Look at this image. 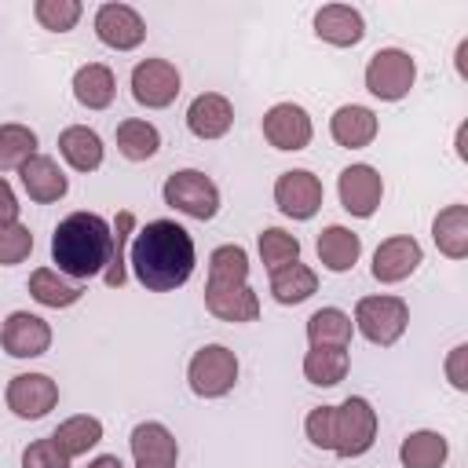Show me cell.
<instances>
[{"label": "cell", "instance_id": "16", "mask_svg": "<svg viewBox=\"0 0 468 468\" xmlns=\"http://www.w3.org/2000/svg\"><path fill=\"white\" fill-rule=\"evenodd\" d=\"M230 124H234V106L219 91H201L186 106V128L197 139H223L230 132Z\"/></svg>", "mask_w": 468, "mask_h": 468}, {"label": "cell", "instance_id": "29", "mask_svg": "<svg viewBox=\"0 0 468 468\" xmlns=\"http://www.w3.org/2000/svg\"><path fill=\"white\" fill-rule=\"evenodd\" d=\"M29 296L37 300V303H44V307H73L80 296H84V289L77 285V282H66L58 271H51V267H37L33 274H29Z\"/></svg>", "mask_w": 468, "mask_h": 468}, {"label": "cell", "instance_id": "27", "mask_svg": "<svg viewBox=\"0 0 468 468\" xmlns=\"http://www.w3.org/2000/svg\"><path fill=\"white\" fill-rule=\"evenodd\" d=\"M314 292H318V274L300 260L271 274V296L278 303H285V307H296V303L311 300Z\"/></svg>", "mask_w": 468, "mask_h": 468}, {"label": "cell", "instance_id": "21", "mask_svg": "<svg viewBox=\"0 0 468 468\" xmlns=\"http://www.w3.org/2000/svg\"><path fill=\"white\" fill-rule=\"evenodd\" d=\"M132 457L135 464H176L179 461V446H176V435L157 424V420H143L132 428Z\"/></svg>", "mask_w": 468, "mask_h": 468}, {"label": "cell", "instance_id": "22", "mask_svg": "<svg viewBox=\"0 0 468 468\" xmlns=\"http://www.w3.org/2000/svg\"><path fill=\"white\" fill-rule=\"evenodd\" d=\"M377 113L369 110V106H358V102H351V106H340L333 117H329V132H333V139L340 143V146H347V150H362V146H369L373 139H377Z\"/></svg>", "mask_w": 468, "mask_h": 468}, {"label": "cell", "instance_id": "40", "mask_svg": "<svg viewBox=\"0 0 468 468\" xmlns=\"http://www.w3.org/2000/svg\"><path fill=\"white\" fill-rule=\"evenodd\" d=\"M333 406H314L311 413H307V420H303V431H307V439H311V446H318V450H333Z\"/></svg>", "mask_w": 468, "mask_h": 468}, {"label": "cell", "instance_id": "3", "mask_svg": "<svg viewBox=\"0 0 468 468\" xmlns=\"http://www.w3.org/2000/svg\"><path fill=\"white\" fill-rule=\"evenodd\" d=\"M333 453L336 457H362L377 442V410L362 395H347L333 406Z\"/></svg>", "mask_w": 468, "mask_h": 468}, {"label": "cell", "instance_id": "20", "mask_svg": "<svg viewBox=\"0 0 468 468\" xmlns=\"http://www.w3.org/2000/svg\"><path fill=\"white\" fill-rule=\"evenodd\" d=\"M314 249H318V263H322L325 271L344 274V271H351V267L358 263V256H362V238H358L355 230L340 227V223H329V227L318 234Z\"/></svg>", "mask_w": 468, "mask_h": 468}, {"label": "cell", "instance_id": "1", "mask_svg": "<svg viewBox=\"0 0 468 468\" xmlns=\"http://www.w3.org/2000/svg\"><path fill=\"white\" fill-rule=\"evenodd\" d=\"M132 274L150 292H172L194 274V238L176 219H154L132 238Z\"/></svg>", "mask_w": 468, "mask_h": 468}, {"label": "cell", "instance_id": "5", "mask_svg": "<svg viewBox=\"0 0 468 468\" xmlns=\"http://www.w3.org/2000/svg\"><path fill=\"white\" fill-rule=\"evenodd\" d=\"M410 325V307L399 296H362L355 303V329L380 347H391Z\"/></svg>", "mask_w": 468, "mask_h": 468}, {"label": "cell", "instance_id": "19", "mask_svg": "<svg viewBox=\"0 0 468 468\" xmlns=\"http://www.w3.org/2000/svg\"><path fill=\"white\" fill-rule=\"evenodd\" d=\"M205 307L223 322H256L260 296L249 285H205Z\"/></svg>", "mask_w": 468, "mask_h": 468}, {"label": "cell", "instance_id": "15", "mask_svg": "<svg viewBox=\"0 0 468 468\" xmlns=\"http://www.w3.org/2000/svg\"><path fill=\"white\" fill-rule=\"evenodd\" d=\"M420 260H424V252H420L417 238H410V234L384 238L373 252V278L384 282V285H395V282L410 278L420 267Z\"/></svg>", "mask_w": 468, "mask_h": 468}, {"label": "cell", "instance_id": "45", "mask_svg": "<svg viewBox=\"0 0 468 468\" xmlns=\"http://www.w3.org/2000/svg\"><path fill=\"white\" fill-rule=\"evenodd\" d=\"M464 135H468V128L461 124V128H457V157H461V161H468V146H464Z\"/></svg>", "mask_w": 468, "mask_h": 468}, {"label": "cell", "instance_id": "12", "mask_svg": "<svg viewBox=\"0 0 468 468\" xmlns=\"http://www.w3.org/2000/svg\"><path fill=\"white\" fill-rule=\"evenodd\" d=\"M0 344L11 358H40L51 347V325L40 314L11 311L7 322L0 325Z\"/></svg>", "mask_w": 468, "mask_h": 468}, {"label": "cell", "instance_id": "38", "mask_svg": "<svg viewBox=\"0 0 468 468\" xmlns=\"http://www.w3.org/2000/svg\"><path fill=\"white\" fill-rule=\"evenodd\" d=\"M33 252V234L29 227L15 223H0V267H15Z\"/></svg>", "mask_w": 468, "mask_h": 468}, {"label": "cell", "instance_id": "32", "mask_svg": "<svg viewBox=\"0 0 468 468\" xmlns=\"http://www.w3.org/2000/svg\"><path fill=\"white\" fill-rule=\"evenodd\" d=\"M117 150H121L128 161H150V157L161 150V132H157L150 121L128 117V121L117 124Z\"/></svg>", "mask_w": 468, "mask_h": 468}, {"label": "cell", "instance_id": "46", "mask_svg": "<svg viewBox=\"0 0 468 468\" xmlns=\"http://www.w3.org/2000/svg\"><path fill=\"white\" fill-rule=\"evenodd\" d=\"M135 468H176V464H135Z\"/></svg>", "mask_w": 468, "mask_h": 468}, {"label": "cell", "instance_id": "14", "mask_svg": "<svg viewBox=\"0 0 468 468\" xmlns=\"http://www.w3.org/2000/svg\"><path fill=\"white\" fill-rule=\"evenodd\" d=\"M314 135V124L307 117L303 106L296 102H278L263 113V139L274 146V150H303Z\"/></svg>", "mask_w": 468, "mask_h": 468}, {"label": "cell", "instance_id": "39", "mask_svg": "<svg viewBox=\"0 0 468 468\" xmlns=\"http://www.w3.org/2000/svg\"><path fill=\"white\" fill-rule=\"evenodd\" d=\"M22 468H69V457L55 446V439H37L22 450Z\"/></svg>", "mask_w": 468, "mask_h": 468}, {"label": "cell", "instance_id": "31", "mask_svg": "<svg viewBox=\"0 0 468 468\" xmlns=\"http://www.w3.org/2000/svg\"><path fill=\"white\" fill-rule=\"evenodd\" d=\"M347 347H311L303 355V377L314 384V388H336L344 377H347Z\"/></svg>", "mask_w": 468, "mask_h": 468}, {"label": "cell", "instance_id": "11", "mask_svg": "<svg viewBox=\"0 0 468 468\" xmlns=\"http://www.w3.org/2000/svg\"><path fill=\"white\" fill-rule=\"evenodd\" d=\"M58 402V384L48 373H18L7 380V410L22 420H40Z\"/></svg>", "mask_w": 468, "mask_h": 468}, {"label": "cell", "instance_id": "24", "mask_svg": "<svg viewBox=\"0 0 468 468\" xmlns=\"http://www.w3.org/2000/svg\"><path fill=\"white\" fill-rule=\"evenodd\" d=\"M58 154L69 161L77 172H95L102 165V139L88 124H69L58 132Z\"/></svg>", "mask_w": 468, "mask_h": 468}, {"label": "cell", "instance_id": "6", "mask_svg": "<svg viewBox=\"0 0 468 468\" xmlns=\"http://www.w3.org/2000/svg\"><path fill=\"white\" fill-rule=\"evenodd\" d=\"M417 80V62L402 48H380L366 66V91L380 102H399Z\"/></svg>", "mask_w": 468, "mask_h": 468}, {"label": "cell", "instance_id": "26", "mask_svg": "<svg viewBox=\"0 0 468 468\" xmlns=\"http://www.w3.org/2000/svg\"><path fill=\"white\" fill-rule=\"evenodd\" d=\"M446 457H450L446 435L428 431V428H424V431H410V435L402 439V446H399L402 468H442Z\"/></svg>", "mask_w": 468, "mask_h": 468}, {"label": "cell", "instance_id": "9", "mask_svg": "<svg viewBox=\"0 0 468 468\" xmlns=\"http://www.w3.org/2000/svg\"><path fill=\"white\" fill-rule=\"evenodd\" d=\"M322 197H325L322 179L307 168H289L274 179V205L289 219H311L322 208Z\"/></svg>", "mask_w": 468, "mask_h": 468}, {"label": "cell", "instance_id": "23", "mask_svg": "<svg viewBox=\"0 0 468 468\" xmlns=\"http://www.w3.org/2000/svg\"><path fill=\"white\" fill-rule=\"evenodd\" d=\"M431 241L446 260L468 256V205H446L431 219Z\"/></svg>", "mask_w": 468, "mask_h": 468}, {"label": "cell", "instance_id": "33", "mask_svg": "<svg viewBox=\"0 0 468 468\" xmlns=\"http://www.w3.org/2000/svg\"><path fill=\"white\" fill-rule=\"evenodd\" d=\"M212 285H249V252L241 245H219L208 256Z\"/></svg>", "mask_w": 468, "mask_h": 468}, {"label": "cell", "instance_id": "43", "mask_svg": "<svg viewBox=\"0 0 468 468\" xmlns=\"http://www.w3.org/2000/svg\"><path fill=\"white\" fill-rule=\"evenodd\" d=\"M88 468H124V464H121V457H117V453H99V457H91V461H88Z\"/></svg>", "mask_w": 468, "mask_h": 468}, {"label": "cell", "instance_id": "42", "mask_svg": "<svg viewBox=\"0 0 468 468\" xmlns=\"http://www.w3.org/2000/svg\"><path fill=\"white\" fill-rule=\"evenodd\" d=\"M18 219V197L11 190V183L0 176V223H15Z\"/></svg>", "mask_w": 468, "mask_h": 468}, {"label": "cell", "instance_id": "44", "mask_svg": "<svg viewBox=\"0 0 468 468\" xmlns=\"http://www.w3.org/2000/svg\"><path fill=\"white\" fill-rule=\"evenodd\" d=\"M464 58H468V40H461V48H457V73H461V77H468V69H464Z\"/></svg>", "mask_w": 468, "mask_h": 468}, {"label": "cell", "instance_id": "7", "mask_svg": "<svg viewBox=\"0 0 468 468\" xmlns=\"http://www.w3.org/2000/svg\"><path fill=\"white\" fill-rule=\"evenodd\" d=\"M190 391L197 399H219L238 384V358L223 344H205L186 366Z\"/></svg>", "mask_w": 468, "mask_h": 468}, {"label": "cell", "instance_id": "8", "mask_svg": "<svg viewBox=\"0 0 468 468\" xmlns=\"http://www.w3.org/2000/svg\"><path fill=\"white\" fill-rule=\"evenodd\" d=\"M179 69L168 58H143L132 69V99L146 110H165L179 95Z\"/></svg>", "mask_w": 468, "mask_h": 468}, {"label": "cell", "instance_id": "41", "mask_svg": "<svg viewBox=\"0 0 468 468\" xmlns=\"http://www.w3.org/2000/svg\"><path fill=\"white\" fill-rule=\"evenodd\" d=\"M446 377L457 391H468V344H457L446 358Z\"/></svg>", "mask_w": 468, "mask_h": 468}, {"label": "cell", "instance_id": "30", "mask_svg": "<svg viewBox=\"0 0 468 468\" xmlns=\"http://www.w3.org/2000/svg\"><path fill=\"white\" fill-rule=\"evenodd\" d=\"M351 314H344L340 307H322L307 318V340L311 347H347L351 344Z\"/></svg>", "mask_w": 468, "mask_h": 468}, {"label": "cell", "instance_id": "10", "mask_svg": "<svg viewBox=\"0 0 468 468\" xmlns=\"http://www.w3.org/2000/svg\"><path fill=\"white\" fill-rule=\"evenodd\" d=\"M336 190H340V205L344 212L358 216V219H369L377 208H380V197H384V179L373 165H347L336 179Z\"/></svg>", "mask_w": 468, "mask_h": 468}, {"label": "cell", "instance_id": "13", "mask_svg": "<svg viewBox=\"0 0 468 468\" xmlns=\"http://www.w3.org/2000/svg\"><path fill=\"white\" fill-rule=\"evenodd\" d=\"M95 37L113 51H132L146 37V22L128 4H102L95 11Z\"/></svg>", "mask_w": 468, "mask_h": 468}, {"label": "cell", "instance_id": "28", "mask_svg": "<svg viewBox=\"0 0 468 468\" xmlns=\"http://www.w3.org/2000/svg\"><path fill=\"white\" fill-rule=\"evenodd\" d=\"M55 446L73 461V457H84L88 450H95L102 442V420L99 417H88V413H77L69 420H62L55 428Z\"/></svg>", "mask_w": 468, "mask_h": 468}, {"label": "cell", "instance_id": "18", "mask_svg": "<svg viewBox=\"0 0 468 468\" xmlns=\"http://www.w3.org/2000/svg\"><path fill=\"white\" fill-rule=\"evenodd\" d=\"M314 33L333 48H355L366 37V22L351 4H325L314 15Z\"/></svg>", "mask_w": 468, "mask_h": 468}, {"label": "cell", "instance_id": "2", "mask_svg": "<svg viewBox=\"0 0 468 468\" xmlns=\"http://www.w3.org/2000/svg\"><path fill=\"white\" fill-rule=\"evenodd\" d=\"M110 252L113 227L99 212H69L51 234V263H58V274L77 282L102 274L110 267Z\"/></svg>", "mask_w": 468, "mask_h": 468}, {"label": "cell", "instance_id": "36", "mask_svg": "<svg viewBox=\"0 0 468 468\" xmlns=\"http://www.w3.org/2000/svg\"><path fill=\"white\" fill-rule=\"evenodd\" d=\"M132 230H135V216H132L128 208L117 212V219H113V252H110V267L102 271V282H106L110 289H121V285L128 282V271H124V249H128Z\"/></svg>", "mask_w": 468, "mask_h": 468}, {"label": "cell", "instance_id": "4", "mask_svg": "<svg viewBox=\"0 0 468 468\" xmlns=\"http://www.w3.org/2000/svg\"><path fill=\"white\" fill-rule=\"evenodd\" d=\"M161 197H165V205H172L176 212H183V216H190V219H201V223L219 212V186H216L205 172H197V168H179V172H172V176L165 179V186H161Z\"/></svg>", "mask_w": 468, "mask_h": 468}, {"label": "cell", "instance_id": "37", "mask_svg": "<svg viewBox=\"0 0 468 468\" xmlns=\"http://www.w3.org/2000/svg\"><path fill=\"white\" fill-rule=\"evenodd\" d=\"M33 15H37V22H40L44 29H51V33H69V29L80 22L84 7H80V0H37V4H33Z\"/></svg>", "mask_w": 468, "mask_h": 468}, {"label": "cell", "instance_id": "17", "mask_svg": "<svg viewBox=\"0 0 468 468\" xmlns=\"http://www.w3.org/2000/svg\"><path fill=\"white\" fill-rule=\"evenodd\" d=\"M18 176H22V190H26L29 201H37V205H51V201L66 197V190H69V179H66V172L58 168V161H55V157H44V154H33V157L18 168Z\"/></svg>", "mask_w": 468, "mask_h": 468}, {"label": "cell", "instance_id": "34", "mask_svg": "<svg viewBox=\"0 0 468 468\" xmlns=\"http://www.w3.org/2000/svg\"><path fill=\"white\" fill-rule=\"evenodd\" d=\"M37 154V132L26 124H0V172L22 168Z\"/></svg>", "mask_w": 468, "mask_h": 468}, {"label": "cell", "instance_id": "25", "mask_svg": "<svg viewBox=\"0 0 468 468\" xmlns=\"http://www.w3.org/2000/svg\"><path fill=\"white\" fill-rule=\"evenodd\" d=\"M117 95V80H113V69L102 66V62H88L73 73V99L88 110H106Z\"/></svg>", "mask_w": 468, "mask_h": 468}, {"label": "cell", "instance_id": "35", "mask_svg": "<svg viewBox=\"0 0 468 468\" xmlns=\"http://www.w3.org/2000/svg\"><path fill=\"white\" fill-rule=\"evenodd\" d=\"M260 260H263V267H267L271 274L282 271V267H289V263H296V260H300V241H296V234H289V230H282V227L260 230Z\"/></svg>", "mask_w": 468, "mask_h": 468}]
</instances>
